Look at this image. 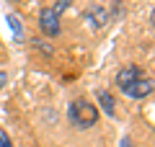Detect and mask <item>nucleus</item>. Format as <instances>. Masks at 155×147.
<instances>
[{"instance_id": "1", "label": "nucleus", "mask_w": 155, "mask_h": 147, "mask_svg": "<svg viewBox=\"0 0 155 147\" xmlns=\"http://www.w3.org/2000/svg\"><path fill=\"white\" fill-rule=\"evenodd\" d=\"M67 116H70L72 126H78V129H88V126H93L96 121H98V109H96L91 101H85V98H75V101L70 103Z\"/></svg>"}, {"instance_id": "2", "label": "nucleus", "mask_w": 155, "mask_h": 147, "mask_svg": "<svg viewBox=\"0 0 155 147\" xmlns=\"http://www.w3.org/2000/svg\"><path fill=\"white\" fill-rule=\"evenodd\" d=\"M39 28L47 36H57L60 34V16L52 8H41V13H39Z\"/></svg>"}, {"instance_id": "3", "label": "nucleus", "mask_w": 155, "mask_h": 147, "mask_svg": "<svg viewBox=\"0 0 155 147\" xmlns=\"http://www.w3.org/2000/svg\"><path fill=\"white\" fill-rule=\"evenodd\" d=\"M142 77V72H140L137 65H124L122 70L116 72V85H119V90H124V88H129L134 80H140Z\"/></svg>"}, {"instance_id": "4", "label": "nucleus", "mask_w": 155, "mask_h": 147, "mask_svg": "<svg viewBox=\"0 0 155 147\" xmlns=\"http://www.w3.org/2000/svg\"><path fill=\"white\" fill-rule=\"evenodd\" d=\"M124 96H129V98H147L150 93H153V80L150 77H140V80H134L129 88H124Z\"/></svg>"}, {"instance_id": "5", "label": "nucleus", "mask_w": 155, "mask_h": 147, "mask_svg": "<svg viewBox=\"0 0 155 147\" xmlns=\"http://www.w3.org/2000/svg\"><path fill=\"white\" fill-rule=\"evenodd\" d=\"M98 103L104 106V111H106L109 116L116 114V111H114V96H111L109 90H98Z\"/></svg>"}, {"instance_id": "6", "label": "nucleus", "mask_w": 155, "mask_h": 147, "mask_svg": "<svg viewBox=\"0 0 155 147\" xmlns=\"http://www.w3.org/2000/svg\"><path fill=\"white\" fill-rule=\"evenodd\" d=\"M8 26H11V31H13V36L18 39V41H21V36H23V23H21V18L16 16V13H8Z\"/></svg>"}, {"instance_id": "7", "label": "nucleus", "mask_w": 155, "mask_h": 147, "mask_svg": "<svg viewBox=\"0 0 155 147\" xmlns=\"http://www.w3.org/2000/svg\"><path fill=\"white\" fill-rule=\"evenodd\" d=\"M88 18H93V26H104V23H106V13L98 11V8H91V11H88Z\"/></svg>"}, {"instance_id": "8", "label": "nucleus", "mask_w": 155, "mask_h": 147, "mask_svg": "<svg viewBox=\"0 0 155 147\" xmlns=\"http://www.w3.org/2000/svg\"><path fill=\"white\" fill-rule=\"evenodd\" d=\"M0 147H13V142H11V137H8V132H3V129H0Z\"/></svg>"}, {"instance_id": "9", "label": "nucleus", "mask_w": 155, "mask_h": 147, "mask_svg": "<svg viewBox=\"0 0 155 147\" xmlns=\"http://www.w3.org/2000/svg\"><path fill=\"white\" fill-rule=\"evenodd\" d=\"M67 5H70V0H57V5H54V8H52V11H54V13H57V16H60V13H62V11H65V8H67Z\"/></svg>"}, {"instance_id": "10", "label": "nucleus", "mask_w": 155, "mask_h": 147, "mask_svg": "<svg viewBox=\"0 0 155 147\" xmlns=\"http://www.w3.org/2000/svg\"><path fill=\"white\" fill-rule=\"evenodd\" d=\"M3 83H5V75H3V72H0V88H3Z\"/></svg>"}]
</instances>
